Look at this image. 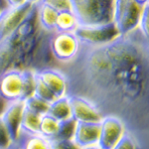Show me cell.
I'll list each match as a JSON object with an SVG mask.
<instances>
[{
    "label": "cell",
    "mask_w": 149,
    "mask_h": 149,
    "mask_svg": "<svg viewBox=\"0 0 149 149\" xmlns=\"http://www.w3.org/2000/svg\"><path fill=\"white\" fill-rule=\"evenodd\" d=\"M56 68L68 81V95H84L97 105L137 104L149 86V41L139 28L97 46L81 44L77 57Z\"/></svg>",
    "instance_id": "1"
},
{
    "label": "cell",
    "mask_w": 149,
    "mask_h": 149,
    "mask_svg": "<svg viewBox=\"0 0 149 149\" xmlns=\"http://www.w3.org/2000/svg\"><path fill=\"white\" fill-rule=\"evenodd\" d=\"M79 25L92 26L113 22L115 0H70Z\"/></svg>",
    "instance_id": "2"
},
{
    "label": "cell",
    "mask_w": 149,
    "mask_h": 149,
    "mask_svg": "<svg viewBox=\"0 0 149 149\" xmlns=\"http://www.w3.org/2000/svg\"><path fill=\"white\" fill-rule=\"evenodd\" d=\"M40 28L37 15V4L15 31L0 40V76L12 68L13 57L19 42L27 36L33 34Z\"/></svg>",
    "instance_id": "3"
},
{
    "label": "cell",
    "mask_w": 149,
    "mask_h": 149,
    "mask_svg": "<svg viewBox=\"0 0 149 149\" xmlns=\"http://www.w3.org/2000/svg\"><path fill=\"white\" fill-rule=\"evenodd\" d=\"M80 47L81 43L74 32L54 31L50 38V49L56 61V67L71 63L79 54Z\"/></svg>",
    "instance_id": "4"
},
{
    "label": "cell",
    "mask_w": 149,
    "mask_h": 149,
    "mask_svg": "<svg viewBox=\"0 0 149 149\" xmlns=\"http://www.w3.org/2000/svg\"><path fill=\"white\" fill-rule=\"evenodd\" d=\"M74 34L77 36L81 44L97 46L114 40L120 33L114 22H110L92 26L79 25L74 31Z\"/></svg>",
    "instance_id": "5"
},
{
    "label": "cell",
    "mask_w": 149,
    "mask_h": 149,
    "mask_svg": "<svg viewBox=\"0 0 149 149\" xmlns=\"http://www.w3.org/2000/svg\"><path fill=\"white\" fill-rule=\"evenodd\" d=\"M143 7L138 5L135 0H115L113 22L120 34H126L138 28Z\"/></svg>",
    "instance_id": "6"
},
{
    "label": "cell",
    "mask_w": 149,
    "mask_h": 149,
    "mask_svg": "<svg viewBox=\"0 0 149 149\" xmlns=\"http://www.w3.org/2000/svg\"><path fill=\"white\" fill-rule=\"evenodd\" d=\"M126 132L124 122L117 115H103L100 121L97 145L102 149H111Z\"/></svg>",
    "instance_id": "7"
},
{
    "label": "cell",
    "mask_w": 149,
    "mask_h": 149,
    "mask_svg": "<svg viewBox=\"0 0 149 149\" xmlns=\"http://www.w3.org/2000/svg\"><path fill=\"white\" fill-rule=\"evenodd\" d=\"M71 116L77 122H100L102 118V112L95 102L84 95L70 93Z\"/></svg>",
    "instance_id": "8"
},
{
    "label": "cell",
    "mask_w": 149,
    "mask_h": 149,
    "mask_svg": "<svg viewBox=\"0 0 149 149\" xmlns=\"http://www.w3.org/2000/svg\"><path fill=\"white\" fill-rule=\"evenodd\" d=\"M35 4L25 2L16 7H7L0 16V40L10 35L25 20Z\"/></svg>",
    "instance_id": "9"
},
{
    "label": "cell",
    "mask_w": 149,
    "mask_h": 149,
    "mask_svg": "<svg viewBox=\"0 0 149 149\" xmlns=\"http://www.w3.org/2000/svg\"><path fill=\"white\" fill-rule=\"evenodd\" d=\"M0 95L7 102L22 100V70L10 69L0 76Z\"/></svg>",
    "instance_id": "10"
},
{
    "label": "cell",
    "mask_w": 149,
    "mask_h": 149,
    "mask_svg": "<svg viewBox=\"0 0 149 149\" xmlns=\"http://www.w3.org/2000/svg\"><path fill=\"white\" fill-rule=\"evenodd\" d=\"M24 109H25L24 100H15L7 103L5 109L0 115V118L5 125L13 142L16 141L20 133Z\"/></svg>",
    "instance_id": "11"
},
{
    "label": "cell",
    "mask_w": 149,
    "mask_h": 149,
    "mask_svg": "<svg viewBox=\"0 0 149 149\" xmlns=\"http://www.w3.org/2000/svg\"><path fill=\"white\" fill-rule=\"evenodd\" d=\"M57 97L68 95V81L65 74L58 68H46L35 72Z\"/></svg>",
    "instance_id": "12"
},
{
    "label": "cell",
    "mask_w": 149,
    "mask_h": 149,
    "mask_svg": "<svg viewBox=\"0 0 149 149\" xmlns=\"http://www.w3.org/2000/svg\"><path fill=\"white\" fill-rule=\"evenodd\" d=\"M100 136V122H77L73 140L81 148L97 145Z\"/></svg>",
    "instance_id": "13"
},
{
    "label": "cell",
    "mask_w": 149,
    "mask_h": 149,
    "mask_svg": "<svg viewBox=\"0 0 149 149\" xmlns=\"http://www.w3.org/2000/svg\"><path fill=\"white\" fill-rule=\"evenodd\" d=\"M20 149H50V143L47 138L40 134H30L20 131L18 138L14 141Z\"/></svg>",
    "instance_id": "14"
},
{
    "label": "cell",
    "mask_w": 149,
    "mask_h": 149,
    "mask_svg": "<svg viewBox=\"0 0 149 149\" xmlns=\"http://www.w3.org/2000/svg\"><path fill=\"white\" fill-rule=\"evenodd\" d=\"M37 15L39 25L42 29L54 32L58 12L44 3H37Z\"/></svg>",
    "instance_id": "15"
},
{
    "label": "cell",
    "mask_w": 149,
    "mask_h": 149,
    "mask_svg": "<svg viewBox=\"0 0 149 149\" xmlns=\"http://www.w3.org/2000/svg\"><path fill=\"white\" fill-rule=\"evenodd\" d=\"M47 113L52 115L59 121L71 118V105L68 95L57 97L54 102L49 103Z\"/></svg>",
    "instance_id": "16"
},
{
    "label": "cell",
    "mask_w": 149,
    "mask_h": 149,
    "mask_svg": "<svg viewBox=\"0 0 149 149\" xmlns=\"http://www.w3.org/2000/svg\"><path fill=\"white\" fill-rule=\"evenodd\" d=\"M79 26V21L72 10L58 12L55 31L58 32H74Z\"/></svg>",
    "instance_id": "17"
},
{
    "label": "cell",
    "mask_w": 149,
    "mask_h": 149,
    "mask_svg": "<svg viewBox=\"0 0 149 149\" xmlns=\"http://www.w3.org/2000/svg\"><path fill=\"white\" fill-rule=\"evenodd\" d=\"M41 115L31 111L27 109H24L20 131L30 134H39Z\"/></svg>",
    "instance_id": "18"
},
{
    "label": "cell",
    "mask_w": 149,
    "mask_h": 149,
    "mask_svg": "<svg viewBox=\"0 0 149 149\" xmlns=\"http://www.w3.org/2000/svg\"><path fill=\"white\" fill-rule=\"evenodd\" d=\"M58 127H59V120H57L55 117L49 113H45L41 115L39 134L47 138L48 140L56 137Z\"/></svg>",
    "instance_id": "19"
},
{
    "label": "cell",
    "mask_w": 149,
    "mask_h": 149,
    "mask_svg": "<svg viewBox=\"0 0 149 149\" xmlns=\"http://www.w3.org/2000/svg\"><path fill=\"white\" fill-rule=\"evenodd\" d=\"M36 74L32 70H22V100L34 95Z\"/></svg>",
    "instance_id": "20"
},
{
    "label": "cell",
    "mask_w": 149,
    "mask_h": 149,
    "mask_svg": "<svg viewBox=\"0 0 149 149\" xmlns=\"http://www.w3.org/2000/svg\"><path fill=\"white\" fill-rule=\"evenodd\" d=\"M24 105H25V109L40 115L47 113L48 109H49V103L40 100L39 97H37L34 95L24 100Z\"/></svg>",
    "instance_id": "21"
},
{
    "label": "cell",
    "mask_w": 149,
    "mask_h": 149,
    "mask_svg": "<svg viewBox=\"0 0 149 149\" xmlns=\"http://www.w3.org/2000/svg\"><path fill=\"white\" fill-rule=\"evenodd\" d=\"M34 95H36V97H39L40 100H44V102H46L48 103H51L52 102H54V100L57 98L56 95H54V93H53L44 83H43L42 80H41L37 74H36Z\"/></svg>",
    "instance_id": "22"
},
{
    "label": "cell",
    "mask_w": 149,
    "mask_h": 149,
    "mask_svg": "<svg viewBox=\"0 0 149 149\" xmlns=\"http://www.w3.org/2000/svg\"><path fill=\"white\" fill-rule=\"evenodd\" d=\"M76 125L77 121L72 118V117L68 119H65V120L59 121V127H58L56 137L63 139H73Z\"/></svg>",
    "instance_id": "23"
},
{
    "label": "cell",
    "mask_w": 149,
    "mask_h": 149,
    "mask_svg": "<svg viewBox=\"0 0 149 149\" xmlns=\"http://www.w3.org/2000/svg\"><path fill=\"white\" fill-rule=\"evenodd\" d=\"M50 149H81L73 139L53 138L49 140Z\"/></svg>",
    "instance_id": "24"
},
{
    "label": "cell",
    "mask_w": 149,
    "mask_h": 149,
    "mask_svg": "<svg viewBox=\"0 0 149 149\" xmlns=\"http://www.w3.org/2000/svg\"><path fill=\"white\" fill-rule=\"evenodd\" d=\"M111 149H137V144L133 136L126 130L120 140Z\"/></svg>",
    "instance_id": "25"
},
{
    "label": "cell",
    "mask_w": 149,
    "mask_h": 149,
    "mask_svg": "<svg viewBox=\"0 0 149 149\" xmlns=\"http://www.w3.org/2000/svg\"><path fill=\"white\" fill-rule=\"evenodd\" d=\"M41 3H44L51 7L57 12L71 10V2L70 0H40Z\"/></svg>",
    "instance_id": "26"
},
{
    "label": "cell",
    "mask_w": 149,
    "mask_h": 149,
    "mask_svg": "<svg viewBox=\"0 0 149 149\" xmlns=\"http://www.w3.org/2000/svg\"><path fill=\"white\" fill-rule=\"evenodd\" d=\"M138 28L142 31L144 35L149 37V4H146L142 8Z\"/></svg>",
    "instance_id": "27"
},
{
    "label": "cell",
    "mask_w": 149,
    "mask_h": 149,
    "mask_svg": "<svg viewBox=\"0 0 149 149\" xmlns=\"http://www.w3.org/2000/svg\"><path fill=\"white\" fill-rule=\"evenodd\" d=\"M12 142H13V141H12L10 135H9L5 125H4V123L2 122L1 118H0V149L7 147V146Z\"/></svg>",
    "instance_id": "28"
},
{
    "label": "cell",
    "mask_w": 149,
    "mask_h": 149,
    "mask_svg": "<svg viewBox=\"0 0 149 149\" xmlns=\"http://www.w3.org/2000/svg\"><path fill=\"white\" fill-rule=\"evenodd\" d=\"M4 1H5L7 7H16L27 2L26 0H4Z\"/></svg>",
    "instance_id": "29"
},
{
    "label": "cell",
    "mask_w": 149,
    "mask_h": 149,
    "mask_svg": "<svg viewBox=\"0 0 149 149\" xmlns=\"http://www.w3.org/2000/svg\"><path fill=\"white\" fill-rule=\"evenodd\" d=\"M7 102L5 100H4L3 97L0 95V115L2 114V112H3V110L5 109V107H6V105H7Z\"/></svg>",
    "instance_id": "30"
},
{
    "label": "cell",
    "mask_w": 149,
    "mask_h": 149,
    "mask_svg": "<svg viewBox=\"0 0 149 149\" xmlns=\"http://www.w3.org/2000/svg\"><path fill=\"white\" fill-rule=\"evenodd\" d=\"M3 149H20V148H19L18 144L16 143V142H12V143L9 144V145L7 146V147L3 148Z\"/></svg>",
    "instance_id": "31"
},
{
    "label": "cell",
    "mask_w": 149,
    "mask_h": 149,
    "mask_svg": "<svg viewBox=\"0 0 149 149\" xmlns=\"http://www.w3.org/2000/svg\"><path fill=\"white\" fill-rule=\"evenodd\" d=\"M135 2L138 4V5H140L141 7L145 6L146 4H148V0H135Z\"/></svg>",
    "instance_id": "32"
},
{
    "label": "cell",
    "mask_w": 149,
    "mask_h": 149,
    "mask_svg": "<svg viewBox=\"0 0 149 149\" xmlns=\"http://www.w3.org/2000/svg\"><path fill=\"white\" fill-rule=\"evenodd\" d=\"M81 149H102L100 147V146L97 145H92V146H88V147H84V148H81Z\"/></svg>",
    "instance_id": "33"
},
{
    "label": "cell",
    "mask_w": 149,
    "mask_h": 149,
    "mask_svg": "<svg viewBox=\"0 0 149 149\" xmlns=\"http://www.w3.org/2000/svg\"><path fill=\"white\" fill-rule=\"evenodd\" d=\"M7 8V7L5 5H3V4L0 3V16L2 15V13H3V11L5 10V9Z\"/></svg>",
    "instance_id": "34"
},
{
    "label": "cell",
    "mask_w": 149,
    "mask_h": 149,
    "mask_svg": "<svg viewBox=\"0 0 149 149\" xmlns=\"http://www.w3.org/2000/svg\"><path fill=\"white\" fill-rule=\"evenodd\" d=\"M27 2H29V3H32V4H37L40 2V0H26Z\"/></svg>",
    "instance_id": "35"
},
{
    "label": "cell",
    "mask_w": 149,
    "mask_h": 149,
    "mask_svg": "<svg viewBox=\"0 0 149 149\" xmlns=\"http://www.w3.org/2000/svg\"><path fill=\"white\" fill-rule=\"evenodd\" d=\"M0 3L3 4V5H5L7 7V5H6V3H5V1H4V0H0Z\"/></svg>",
    "instance_id": "36"
}]
</instances>
